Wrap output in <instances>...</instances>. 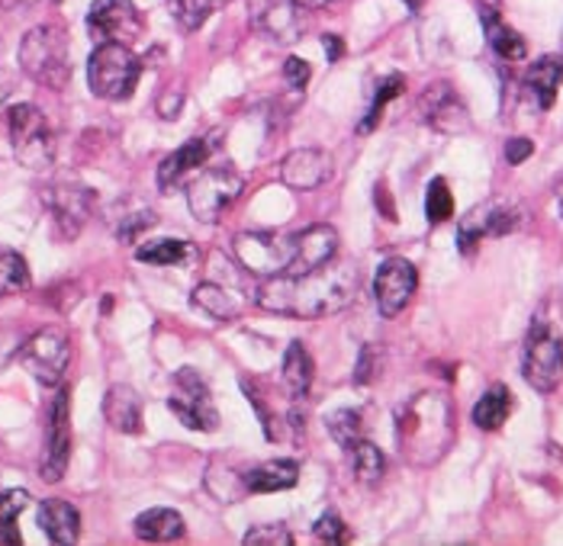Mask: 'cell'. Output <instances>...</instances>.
<instances>
[{"instance_id": "cell-1", "label": "cell", "mask_w": 563, "mask_h": 546, "mask_svg": "<svg viewBox=\"0 0 563 546\" xmlns=\"http://www.w3.org/2000/svg\"><path fill=\"white\" fill-rule=\"evenodd\" d=\"M361 290V274L357 267L345 264H325L309 274H277V277H261L255 302L264 312L274 315H294V319H319V315H335L354 302Z\"/></svg>"}, {"instance_id": "cell-2", "label": "cell", "mask_w": 563, "mask_h": 546, "mask_svg": "<svg viewBox=\"0 0 563 546\" xmlns=\"http://www.w3.org/2000/svg\"><path fill=\"white\" fill-rule=\"evenodd\" d=\"M396 437L406 460L416 466L438 463L454 441V405L441 392H422L396 409Z\"/></svg>"}, {"instance_id": "cell-3", "label": "cell", "mask_w": 563, "mask_h": 546, "mask_svg": "<svg viewBox=\"0 0 563 546\" xmlns=\"http://www.w3.org/2000/svg\"><path fill=\"white\" fill-rule=\"evenodd\" d=\"M20 65L36 85L58 87L68 85L71 62H68V36L58 26H36L20 43Z\"/></svg>"}, {"instance_id": "cell-4", "label": "cell", "mask_w": 563, "mask_h": 546, "mask_svg": "<svg viewBox=\"0 0 563 546\" xmlns=\"http://www.w3.org/2000/svg\"><path fill=\"white\" fill-rule=\"evenodd\" d=\"M142 75V62L126 43H100L87 62V81L100 100H126Z\"/></svg>"}, {"instance_id": "cell-5", "label": "cell", "mask_w": 563, "mask_h": 546, "mask_svg": "<svg viewBox=\"0 0 563 546\" xmlns=\"http://www.w3.org/2000/svg\"><path fill=\"white\" fill-rule=\"evenodd\" d=\"M521 377L534 392H544V395L563 382V337L551 328L544 315L531 322V332L525 341Z\"/></svg>"}, {"instance_id": "cell-6", "label": "cell", "mask_w": 563, "mask_h": 546, "mask_svg": "<svg viewBox=\"0 0 563 546\" xmlns=\"http://www.w3.org/2000/svg\"><path fill=\"white\" fill-rule=\"evenodd\" d=\"M7 129H10V145L13 155L23 168L45 170L55 161V142H52V129L43 116L40 107L33 103H20L7 113Z\"/></svg>"}, {"instance_id": "cell-7", "label": "cell", "mask_w": 563, "mask_h": 546, "mask_svg": "<svg viewBox=\"0 0 563 546\" xmlns=\"http://www.w3.org/2000/svg\"><path fill=\"white\" fill-rule=\"evenodd\" d=\"M232 254L242 270L258 277L287 274L297 254V235L287 232H242L232 242Z\"/></svg>"}, {"instance_id": "cell-8", "label": "cell", "mask_w": 563, "mask_h": 546, "mask_svg": "<svg viewBox=\"0 0 563 546\" xmlns=\"http://www.w3.org/2000/svg\"><path fill=\"white\" fill-rule=\"evenodd\" d=\"M242 190H245V177L242 174H235L232 168H210L190 183L187 203H190L194 219L213 225L242 197Z\"/></svg>"}, {"instance_id": "cell-9", "label": "cell", "mask_w": 563, "mask_h": 546, "mask_svg": "<svg viewBox=\"0 0 563 546\" xmlns=\"http://www.w3.org/2000/svg\"><path fill=\"white\" fill-rule=\"evenodd\" d=\"M168 409L190 431H217L219 427V412L217 405H213V392H210L207 379L200 377L197 370H190V367H184V370L174 374V389L172 399H168Z\"/></svg>"}, {"instance_id": "cell-10", "label": "cell", "mask_w": 563, "mask_h": 546, "mask_svg": "<svg viewBox=\"0 0 563 546\" xmlns=\"http://www.w3.org/2000/svg\"><path fill=\"white\" fill-rule=\"evenodd\" d=\"M20 360L43 386H58L71 364V341L62 328H40L20 347Z\"/></svg>"}, {"instance_id": "cell-11", "label": "cell", "mask_w": 563, "mask_h": 546, "mask_svg": "<svg viewBox=\"0 0 563 546\" xmlns=\"http://www.w3.org/2000/svg\"><path fill=\"white\" fill-rule=\"evenodd\" d=\"M525 225V212L516 203H483L464 215L457 229V252L474 254L483 238H503Z\"/></svg>"}, {"instance_id": "cell-12", "label": "cell", "mask_w": 563, "mask_h": 546, "mask_svg": "<svg viewBox=\"0 0 563 546\" xmlns=\"http://www.w3.org/2000/svg\"><path fill=\"white\" fill-rule=\"evenodd\" d=\"M68 460H71V402H68V389H58L45 421V450L40 466L45 482H58L68 469Z\"/></svg>"}, {"instance_id": "cell-13", "label": "cell", "mask_w": 563, "mask_h": 546, "mask_svg": "<svg viewBox=\"0 0 563 546\" xmlns=\"http://www.w3.org/2000/svg\"><path fill=\"white\" fill-rule=\"evenodd\" d=\"M43 200L52 212L58 238H65V242L78 238L85 222L90 219V210H93V193L75 180H58V183L45 187Z\"/></svg>"}, {"instance_id": "cell-14", "label": "cell", "mask_w": 563, "mask_h": 546, "mask_svg": "<svg viewBox=\"0 0 563 546\" xmlns=\"http://www.w3.org/2000/svg\"><path fill=\"white\" fill-rule=\"evenodd\" d=\"M87 30L97 43H135L142 36V13L132 0H97L87 13Z\"/></svg>"}, {"instance_id": "cell-15", "label": "cell", "mask_w": 563, "mask_h": 546, "mask_svg": "<svg viewBox=\"0 0 563 546\" xmlns=\"http://www.w3.org/2000/svg\"><path fill=\"white\" fill-rule=\"evenodd\" d=\"M416 287H419L416 267L406 257H387L377 267V277H374V299H377L380 315L384 319H396L412 302Z\"/></svg>"}, {"instance_id": "cell-16", "label": "cell", "mask_w": 563, "mask_h": 546, "mask_svg": "<svg viewBox=\"0 0 563 546\" xmlns=\"http://www.w3.org/2000/svg\"><path fill=\"white\" fill-rule=\"evenodd\" d=\"M419 113H422V120L429 126L444 132V135H457V132L471 126V113H467L464 100L457 97V90L451 85L429 87L422 93V100H419Z\"/></svg>"}, {"instance_id": "cell-17", "label": "cell", "mask_w": 563, "mask_h": 546, "mask_svg": "<svg viewBox=\"0 0 563 546\" xmlns=\"http://www.w3.org/2000/svg\"><path fill=\"white\" fill-rule=\"evenodd\" d=\"M335 161L325 148H297L280 161V180L294 190H316L332 180Z\"/></svg>"}, {"instance_id": "cell-18", "label": "cell", "mask_w": 563, "mask_h": 546, "mask_svg": "<svg viewBox=\"0 0 563 546\" xmlns=\"http://www.w3.org/2000/svg\"><path fill=\"white\" fill-rule=\"evenodd\" d=\"M339 254V232L332 225H309L297 235V254L287 274L300 277L309 270H319L325 264H332Z\"/></svg>"}, {"instance_id": "cell-19", "label": "cell", "mask_w": 563, "mask_h": 546, "mask_svg": "<svg viewBox=\"0 0 563 546\" xmlns=\"http://www.w3.org/2000/svg\"><path fill=\"white\" fill-rule=\"evenodd\" d=\"M312 23V13L297 0H284V3H271L267 10H261L258 26L277 43H300Z\"/></svg>"}, {"instance_id": "cell-20", "label": "cell", "mask_w": 563, "mask_h": 546, "mask_svg": "<svg viewBox=\"0 0 563 546\" xmlns=\"http://www.w3.org/2000/svg\"><path fill=\"white\" fill-rule=\"evenodd\" d=\"M213 138H190L184 148H177L174 155H168L165 161H162V168H158V190H174L190 170L203 168L207 161H210V155H213Z\"/></svg>"}, {"instance_id": "cell-21", "label": "cell", "mask_w": 563, "mask_h": 546, "mask_svg": "<svg viewBox=\"0 0 563 546\" xmlns=\"http://www.w3.org/2000/svg\"><path fill=\"white\" fill-rule=\"evenodd\" d=\"M36 521H40L45 537L58 546H71L78 541V534H81V514H78V508L62 502V499H45L40 504V511H36Z\"/></svg>"}, {"instance_id": "cell-22", "label": "cell", "mask_w": 563, "mask_h": 546, "mask_svg": "<svg viewBox=\"0 0 563 546\" xmlns=\"http://www.w3.org/2000/svg\"><path fill=\"white\" fill-rule=\"evenodd\" d=\"M103 419L120 434H142V399L132 386H110L103 395Z\"/></svg>"}, {"instance_id": "cell-23", "label": "cell", "mask_w": 563, "mask_h": 546, "mask_svg": "<svg viewBox=\"0 0 563 546\" xmlns=\"http://www.w3.org/2000/svg\"><path fill=\"white\" fill-rule=\"evenodd\" d=\"M563 85V55H544L525 71V90L538 110H551Z\"/></svg>"}, {"instance_id": "cell-24", "label": "cell", "mask_w": 563, "mask_h": 546, "mask_svg": "<svg viewBox=\"0 0 563 546\" xmlns=\"http://www.w3.org/2000/svg\"><path fill=\"white\" fill-rule=\"evenodd\" d=\"M297 482H300V466H297V460H267L255 466V469H249V476H245V489L249 492H261V495H267V492H287Z\"/></svg>"}, {"instance_id": "cell-25", "label": "cell", "mask_w": 563, "mask_h": 546, "mask_svg": "<svg viewBox=\"0 0 563 546\" xmlns=\"http://www.w3.org/2000/svg\"><path fill=\"white\" fill-rule=\"evenodd\" d=\"M479 20H483V30H486L489 48H493L503 62H521V58L528 55V45L521 40V33H516L493 7H483V10H479Z\"/></svg>"}, {"instance_id": "cell-26", "label": "cell", "mask_w": 563, "mask_h": 546, "mask_svg": "<svg viewBox=\"0 0 563 546\" xmlns=\"http://www.w3.org/2000/svg\"><path fill=\"white\" fill-rule=\"evenodd\" d=\"M135 537L148 544H172L184 537V517L174 508H148L135 517Z\"/></svg>"}, {"instance_id": "cell-27", "label": "cell", "mask_w": 563, "mask_h": 546, "mask_svg": "<svg viewBox=\"0 0 563 546\" xmlns=\"http://www.w3.org/2000/svg\"><path fill=\"white\" fill-rule=\"evenodd\" d=\"M194 305L207 315H213L219 322H229L242 312V302H239V293L219 280H207L194 290Z\"/></svg>"}, {"instance_id": "cell-28", "label": "cell", "mask_w": 563, "mask_h": 546, "mask_svg": "<svg viewBox=\"0 0 563 546\" xmlns=\"http://www.w3.org/2000/svg\"><path fill=\"white\" fill-rule=\"evenodd\" d=\"M509 415H512V392L503 382L489 386L483 392V399L474 405V424L479 431H499L509 421Z\"/></svg>"}, {"instance_id": "cell-29", "label": "cell", "mask_w": 563, "mask_h": 546, "mask_svg": "<svg viewBox=\"0 0 563 546\" xmlns=\"http://www.w3.org/2000/svg\"><path fill=\"white\" fill-rule=\"evenodd\" d=\"M312 377H316V367H312L309 350H306L300 341H294V344L287 347V354H284V382H287V389L294 392V399L303 402L309 386H312Z\"/></svg>"}, {"instance_id": "cell-30", "label": "cell", "mask_w": 563, "mask_h": 546, "mask_svg": "<svg viewBox=\"0 0 563 546\" xmlns=\"http://www.w3.org/2000/svg\"><path fill=\"white\" fill-rule=\"evenodd\" d=\"M347 457H351V466H354V476L364 482V486H377L387 472V457L377 444L371 441H357L354 447H347Z\"/></svg>"}, {"instance_id": "cell-31", "label": "cell", "mask_w": 563, "mask_h": 546, "mask_svg": "<svg viewBox=\"0 0 563 546\" xmlns=\"http://www.w3.org/2000/svg\"><path fill=\"white\" fill-rule=\"evenodd\" d=\"M26 504H30V492H23V489L0 492V544L20 546L16 517L23 514V508H26Z\"/></svg>"}, {"instance_id": "cell-32", "label": "cell", "mask_w": 563, "mask_h": 546, "mask_svg": "<svg viewBox=\"0 0 563 546\" xmlns=\"http://www.w3.org/2000/svg\"><path fill=\"white\" fill-rule=\"evenodd\" d=\"M135 257L142 264H155V267H174V264H184L190 257V245L187 242H177V238H158V242H148L142 245Z\"/></svg>"}, {"instance_id": "cell-33", "label": "cell", "mask_w": 563, "mask_h": 546, "mask_svg": "<svg viewBox=\"0 0 563 546\" xmlns=\"http://www.w3.org/2000/svg\"><path fill=\"white\" fill-rule=\"evenodd\" d=\"M30 290V267L16 252L0 248V296Z\"/></svg>"}, {"instance_id": "cell-34", "label": "cell", "mask_w": 563, "mask_h": 546, "mask_svg": "<svg viewBox=\"0 0 563 546\" xmlns=\"http://www.w3.org/2000/svg\"><path fill=\"white\" fill-rule=\"evenodd\" d=\"M402 90H406V78H402V75H390V78H384V81L377 85L374 103H371V110H367V120H361L357 132H361V135H364V132H374V126L380 123V116H384V110H387V103L396 100Z\"/></svg>"}, {"instance_id": "cell-35", "label": "cell", "mask_w": 563, "mask_h": 546, "mask_svg": "<svg viewBox=\"0 0 563 546\" xmlns=\"http://www.w3.org/2000/svg\"><path fill=\"white\" fill-rule=\"evenodd\" d=\"M123 210L117 219H113V229H117V238L120 242H132V238H139V232H145V229H152L155 225V212L148 210V207H139V203H126L123 200Z\"/></svg>"}, {"instance_id": "cell-36", "label": "cell", "mask_w": 563, "mask_h": 546, "mask_svg": "<svg viewBox=\"0 0 563 546\" xmlns=\"http://www.w3.org/2000/svg\"><path fill=\"white\" fill-rule=\"evenodd\" d=\"M325 427H329V434L342 444V447H354L361 437H364V427H361V412H354V409H339V412H332L329 419H325Z\"/></svg>"}, {"instance_id": "cell-37", "label": "cell", "mask_w": 563, "mask_h": 546, "mask_svg": "<svg viewBox=\"0 0 563 546\" xmlns=\"http://www.w3.org/2000/svg\"><path fill=\"white\" fill-rule=\"evenodd\" d=\"M426 215L432 225H441L454 215V197H451V187L444 177H434L429 183V193H426Z\"/></svg>"}, {"instance_id": "cell-38", "label": "cell", "mask_w": 563, "mask_h": 546, "mask_svg": "<svg viewBox=\"0 0 563 546\" xmlns=\"http://www.w3.org/2000/svg\"><path fill=\"white\" fill-rule=\"evenodd\" d=\"M213 10H217V0H177V3H174V16H177V23H180L187 33L200 30V26L210 20Z\"/></svg>"}, {"instance_id": "cell-39", "label": "cell", "mask_w": 563, "mask_h": 546, "mask_svg": "<svg viewBox=\"0 0 563 546\" xmlns=\"http://www.w3.org/2000/svg\"><path fill=\"white\" fill-rule=\"evenodd\" d=\"M312 534L322 541V544H347L351 541V534H347V527H345V521L335 514V511H325L316 524H312Z\"/></svg>"}, {"instance_id": "cell-40", "label": "cell", "mask_w": 563, "mask_h": 546, "mask_svg": "<svg viewBox=\"0 0 563 546\" xmlns=\"http://www.w3.org/2000/svg\"><path fill=\"white\" fill-rule=\"evenodd\" d=\"M294 534L284 524H264V527H252L245 534V546H290Z\"/></svg>"}, {"instance_id": "cell-41", "label": "cell", "mask_w": 563, "mask_h": 546, "mask_svg": "<svg viewBox=\"0 0 563 546\" xmlns=\"http://www.w3.org/2000/svg\"><path fill=\"white\" fill-rule=\"evenodd\" d=\"M380 350L374 344H364L361 347V357H357V367H354V382L364 386V382H374L377 374H380Z\"/></svg>"}, {"instance_id": "cell-42", "label": "cell", "mask_w": 563, "mask_h": 546, "mask_svg": "<svg viewBox=\"0 0 563 546\" xmlns=\"http://www.w3.org/2000/svg\"><path fill=\"white\" fill-rule=\"evenodd\" d=\"M309 75H312V68L306 65L303 58H287L284 62V78H287V85L294 87V90H303L309 85Z\"/></svg>"}, {"instance_id": "cell-43", "label": "cell", "mask_w": 563, "mask_h": 546, "mask_svg": "<svg viewBox=\"0 0 563 546\" xmlns=\"http://www.w3.org/2000/svg\"><path fill=\"white\" fill-rule=\"evenodd\" d=\"M531 152H534V145H531L528 138H512V142L506 145V158H509V165H521V161H528V158H531Z\"/></svg>"}, {"instance_id": "cell-44", "label": "cell", "mask_w": 563, "mask_h": 546, "mask_svg": "<svg viewBox=\"0 0 563 546\" xmlns=\"http://www.w3.org/2000/svg\"><path fill=\"white\" fill-rule=\"evenodd\" d=\"M180 107H184V93H180V90H168V93H165V100L158 103V113H162L165 120H174Z\"/></svg>"}, {"instance_id": "cell-45", "label": "cell", "mask_w": 563, "mask_h": 546, "mask_svg": "<svg viewBox=\"0 0 563 546\" xmlns=\"http://www.w3.org/2000/svg\"><path fill=\"white\" fill-rule=\"evenodd\" d=\"M322 45H325V55H329V62H339V58L345 55V43H342L339 36H322Z\"/></svg>"}, {"instance_id": "cell-46", "label": "cell", "mask_w": 563, "mask_h": 546, "mask_svg": "<svg viewBox=\"0 0 563 546\" xmlns=\"http://www.w3.org/2000/svg\"><path fill=\"white\" fill-rule=\"evenodd\" d=\"M377 207H380V212H384L390 222H396V207H393V200H387V190H384V183H377Z\"/></svg>"}, {"instance_id": "cell-47", "label": "cell", "mask_w": 563, "mask_h": 546, "mask_svg": "<svg viewBox=\"0 0 563 546\" xmlns=\"http://www.w3.org/2000/svg\"><path fill=\"white\" fill-rule=\"evenodd\" d=\"M10 93H13V81H10V75L0 71V107H3V100H7Z\"/></svg>"}, {"instance_id": "cell-48", "label": "cell", "mask_w": 563, "mask_h": 546, "mask_svg": "<svg viewBox=\"0 0 563 546\" xmlns=\"http://www.w3.org/2000/svg\"><path fill=\"white\" fill-rule=\"evenodd\" d=\"M402 3H406V7H409V10H412V13H416V10H422V7H426V0H402Z\"/></svg>"}, {"instance_id": "cell-49", "label": "cell", "mask_w": 563, "mask_h": 546, "mask_svg": "<svg viewBox=\"0 0 563 546\" xmlns=\"http://www.w3.org/2000/svg\"><path fill=\"white\" fill-rule=\"evenodd\" d=\"M558 203H561V215H563V183H561V190H558Z\"/></svg>"}]
</instances>
